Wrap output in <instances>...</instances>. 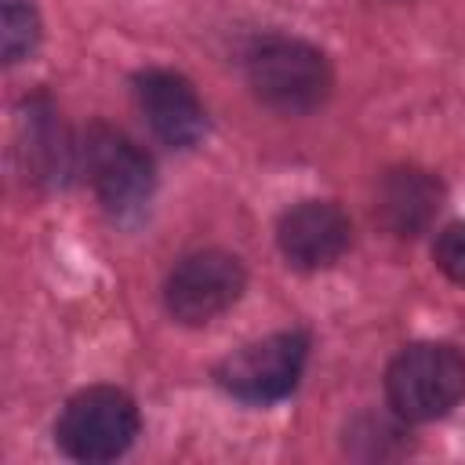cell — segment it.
Listing matches in <instances>:
<instances>
[{"label":"cell","instance_id":"obj_3","mask_svg":"<svg viewBox=\"0 0 465 465\" xmlns=\"http://www.w3.org/2000/svg\"><path fill=\"white\" fill-rule=\"evenodd\" d=\"M138 403L116 385H91L65 400L54 421V443L73 461H116L138 436Z\"/></svg>","mask_w":465,"mask_h":465},{"label":"cell","instance_id":"obj_12","mask_svg":"<svg viewBox=\"0 0 465 465\" xmlns=\"http://www.w3.org/2000/svg\"><path fill=\"white\" fill-rule=\"evenodd\" d=\"M432 258H436V265H440L443 276H450L454 283H465V222H450L436 236Z\"/></svg>","mask_w":465,"mask_h":465},{"label":"cell","instance_id":"obj_5","mask_svg":"<svg viewBox=\"0 0 465 465\" xmlns=\"http://www.w3.org/2000/svg\"><path fill=\"white\" fill-rule=\"evenodd\" d=\"M309 360V338L302 331L265 334L218 363V385L243 403H276L294 392Z\"/></svg>","mask_w":465,"mask_h":465},{"label":"cell","instance_id":"obj_10","mask_svg":"<svg viewBox=\"0 0 465 465\" xmlns=\"http://www.w3.org/2000/svg\"><path fill=\"white\" fill-rule=\"evenodd\" d=\"M22 156L36 185H62L73 174V142L47 94H33L22 113Z\"/></svg>","mask_w":465,"mask_h":465},{"label":"cell","instance_id":"obj_11","mask_svg":"<svg viewBox=\"0 0 465 465\" xmlns=\"http://www.w3.org/2000/svg\"><path fill=\"white\" fill-rule=\"evenodd\" d=\"M4 62H22L40 44V15L29 0H4Z\"/></svg>","mask_w":465,"mask_h":465},{"label":"cell","instance_id":"obj_2","mask_svg":"<svg viewBox=\"0 0 465 465\" xmlns=\"http://www.w3.org/2000/svg\"><path fill=\"white\" fill-rule=\"evenodd\" d=\"M385 400L403 421H436L465 400V356L447 341H414L385 371Z\"/></svg>","mask_w":465,"mask_h":465},{"label":"cell","instance_id":"obj_1","mask_svg":"<svg viewBox=\"0 0 465 465\" xmlns=\"http://www.w3.org/2000/svg\"><path fill=\"white\" fill-rule=\"evenodd\" d=\"M247 84L276 113H312L331 94V62L320 47L294 36H265L247 51Z\"/></svg>","mask_w":465,"mask_h":465},{"label":"cell","instance_id":"obj_9","mask_svg":"<svg viewBox=\"0 0 465 465\" xmlns=\"http://www.w3.org/2000/svg\"><path fill=\"white\" fill-rule=\"evenodd\" d=\"M443 207V185L421 167H392L374 189V218L385 232L411 240L425 232Z\"/></svg>","mask_w":465,"mask_h":465},{"label":"cell","instance_id":"obj_8","mask_svg":"<svg viewBox=\"0 0 465 465\" xmlns=\"http://www.w3.org/2000/svg\"><path fill=\"white\" fill-rule=\"evenodd\" d=\"M276 243L280 254L302 269V272H316L334 265L349 243H352V225L345 218V211L331 200H302L291 211H283L280 225H276Z\"/></svg>","mask_w":465,"mask_h":465},{"label":"cell","instance_id":"obj_7","mask_svg":"<svg viewBox=\"0 0 465 465\" xmlns=\"http://www.w3.org/2000/svg\"><path fill=\"white\" fill-rule=\"evenodd\" d=\"M134 98L138 109L149 124V131L171 145V149H189L203 138L207 131V113L196 94V87L171 69H145L134 76Z\"/></svg>","mask_w":465,"mask_h":465},{"label":"cell","instance_id":"obj_4","mask_svg":"<svg viewBox=\"0 0 465 465\" xmlns=\"http://www.w3.org/2000/svg\"><path fill=\"white\" fill-rule=\"evenodd\" d=\"M243 287H247L243 262L229 251L207 247V251L185 254L167 272L163 305H167L171 320H178L185 327H203V323L218 320L222 312H229L240 302Z\"/></svg>","mask_w":465,"mask_h":465},{"label":"cell","instance_id":"obj_6","mask_svg":"<svg viewBox=\"0 0 465 465\" xmlns=\"http://www.w3.org/2000/svg\"><path fill=\"white\" fill-rule=\"evenodd\" d=\"M84 174L105 211L127 214L153 193V160L116 127L91 124L80 145Z\"/></svg>","mask_w":465,"mask_h":465}]
</instances>
